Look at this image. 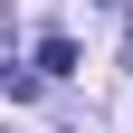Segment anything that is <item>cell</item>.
<instances>
[{
  "mask_svg": "<svg viewBox=\"0 0 133 133\" xmlns=\"http://www.w3.org/2000/svg\"><path fill=\"white\" fill-rule=\"evenodd\" d=\"M124 57H133V38H124Z\"/></svg>",
  "mask_w": 133,
  "mask_h": 133,
  "instance_id": "cell-2",
  "label": "cell"
},
{
  "mask_svg": "<svg viewBox=\"0 0 133 133\" xmlns=\"http://www.w3.org/2000/svg\"><path fill=\"white\" fill-rule=\"evenodd\" d=\"M29 76H76V38H66V29H48V38H38V66H29Z\"/></svg>",
  "mask_w": 133,
  "mask_h": 133,
  "instance_id": "cell-1",
  "label": "cell"
}]
</instances>
